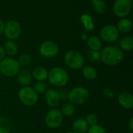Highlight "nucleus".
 Masks as SVG:
<instances>
[{
	"instance_id": "nucleus-26",
	"label": "nucleus",
	"mask_w": 133,
	"mask_h": 133,
	"mask_svg": "<svg viewBox=\"0 0 133 133\" xmlns=\"http://www.w3.org/2000/svg\"><path fill=\"white\" fill-rule=\"evenodd\" d=\"M17 62L19 64L20 67H26L31 63L32 58L29 54L24 53V54H22L21 55H19V58L17 59Z\"/></svg>"
},
{
	"instance_id": "nucleus-20",
	"label": "nucleus",
	"mask_w": 133,
	"mask_h": 133,
	"mask_svg": "<svg viewBox=\"0 0 133 133\" xmlns=\"http://www.w3.org/2000/svg\"><path fill=\"white\" fill-rule=\"evenodd\" d=\"M13 124L11 119L5 116H0V133H11Z\"/></svg>"
},
{
	"instance_id": "nucleus-2",
	"label": "nucleus",
	"mask_w": 133,
	"mask_h": 133,
	"mask_svg": "<svg viewBox=\"0 0 133 133\" xmlns=\"http://www.w3.org/2000/svg\"><path fill=\"white\" fill-rule=\"evenodd\" d=\"M48 80L55 87H63L69 81V75L65 69L56 66L48 71Z\"/></svg>"
},
{
	"instance_id": "nucleus-13",
	"label": "nucleus",
	"mask_w": 133,
	"mask_h": 133,
	"mask_svg": "<svg viewBox=\"0 0 133 133\" xmlns=\"http://www.w3.org/2000/svg\"><path fill=\"white\" fill-rule=\"evenodd\" d=\"M118 104L125 110H131L133 108L132 94L128 91H123L118 96Z\"/></svg>"
},
{
	"instance_id": "nucleus-34",
	"label": "nucleus",
	"mask_w": 133,
	"mask_h": 133,
	"mask_svg": "<svg viewBox=\"0 0 133 133\" xmlns=\"http://www.w3.org/2000/svg\"><path fill=\"white\" fill-rule=\"evenodd\" d=\"M128 126H129V129L131 132L133 131V118H131L129 121V123H128Z\"/></svg>"
},
{
	"instance_id": "nucleus-32",
	"label": "nucleus",
	"mask_w": 133,
	"mask_h": 133,
	"mask_svg": "<svg viewBox=\"0 0 133 133\" xmlns=\"http://www.w3.org/2000/svg\"><path fill=\"white\" fill-rule=\"evenodd\" d=\"M58 94H59V97H60L61 101H68L69 91H67V90H62V91H59Z\"/></svg>"
},
{
	"instance_id": "nucleus-12",
	"label": "nucleus",
	"mask_w": 133,
	"mask_h": 133,
	"mask_svg": "<svg viewBox=\"0 0 133 133\" xmlns=\"http://www.w3.org/2000/svg\"><path fill=\"white\" fill-rule=\"evenodd\" d=\"M44 100L46 104L51 108H56L61 103L58 91L55 89H48L44 93Z\"/></svg>"
},
{
	"instance_id": "nucleus-27",
	"label": "nucleus",
	"mask_w": 133,
	"mask_h": 133,
	"mask_svg": "<svg viewBox=\"0 0 133 133\" xmlns=\"http://www.w3.org/2000/svg\"><path fill=\"white\" fill-rule=\"evenodd\" d=\"M33 88L38 94H44L48 90V86L43 81H37L34 83Z\"/></svg>"
},
{
	"instance_id": "nucleus-30",
	"label": "nucleus",
	"mask_w": 133,
	"mask_h": 133,
	"mask_svg": "<svg viewBox=\"0 0 133 133\" xmlns=\"http://www.w3.org/2000/svg\"><path fill=\"white\" fill-rule=\"evenodd\" d=\"M87 133H107L106 130L101 125L97 124L92 126H90Z\"/></svg>"
},
{
	"instance_id": "nucleus-29",
	"label": "nucleus",
	"mask_w": 133,
	"mask_h": 133,
	"mask_svg": "<svg viewBox=\"0 0 133 133\" xmlns=\"http://www.w3.org/2000/svg\"><path fill=\"white\" fill-rule=\"evenodd\" d=\"M88 58L93 62H97L101 60V52L100 51L90 50L88 52Z\"/></svg>"
},
{
	"instance_id": "nucleus-9",
	"label": "nucleus",
	"mask_w": 133,
	"mask_h": 133,
	"mask_svg": "<svg viewBox=\"0 0 133 133\" xmlns=\"http://www.w3.org/2000/svg\"><path fill=\"white\" fill-rule=\"evenodd\" d=\"M59 51L58 44L53 41H45L40 45L39 52L41 56L46 58H51L55 57Z\"/></svg>"
},
{
	"instance_id": "nucleus-19",
	"label": "nucleus",
	"mask_w": 133,
	"mask_h": 133,
	"mask_svg": "<svg viewBox=\"0 0 133 133\" xmlns=\"http://www.w3.org/2000/svg\"><path fill=\"white\" fill-rule=\"evenodd\" d=\"M80 20H81V23L87 32L92 31L94 30V28H95L94 22L92 16L90 14H88V13L82 14L80 16Z\"/></svg>"
},
{
	"instance_id": "nucleus-7",
	"label": "nucleus",
	"mask_w": 133,
	"mask_h": 133,
	"mask_svg": "<svg viewBox=\"0 0 133 133\" xmlns=\"http://www.w3.org/2000/svg\"><path fill=\"white\" fill-rule=\"evenodd\" d=\"M63 115L58 108H51L45 115L44 122L48 128L56 129L61 126L63 122Z\"/></svg>"
},
{
	"instance_id": "nucleus-3",
	"label": "nucleus",
	"mask_w": 133,
	"mask_h": 133,
	"mask_svg": "<svg viewBox=\"0 0 133 133\" xmlns=\"http://www.w3.org/2000/svg\"><path fill=\"white\" fill-rule=\"evenodd\" d=\"M18 98L19 101L25 106L33 107L38 102L39 96L38 94L34 90L33 87H22L18 91Z\"/></svg>"
},
{
	"instance_id": "nucleus-31",
	"label": "nucleus",
	"mask_w": 133,
	"mask_h": 133,
	"mask_svg": "<svg viewBox=\"0 0 133 133\" xmlns=\"http://www.w3.org/2000/svg\"><path fill=\"white\" fill-rule=\"evenodd\" d=\"M102 95L107 99H111L114 97V92L111 88L104 87L102 90Z\"/></svg>"
},
{
	"instance_id": "nucleus-23",
	"label": "nucleus",
	"mask_w": 133,
	"mask_h": 133,
	"mask_svg": "<svg viewBox=\"0 0 133 133\" xmlns=\"http://www.w3.org/2000/svg\"><path fill=\"white\" fill-rule=\"evenodd\" d=\"M120 48L122 51H131L133 49V37L131 36L123 37L119 42Z\"/></svg>"
},
{
	"instance_id": "nucleus-6",
	"label": "nucleus",
	"mask_w": 133,
	"mask_h": 133,
	"mask_svg": "<svg viewBox=\"0 0 133 133\" xmlns=\"http://www.w3.org/2000/svg\"><path fill=\"white\" fill-rule=\"evenodd\" d=\"M90 97L88 90L83 87H76L69 91L68 101L76 105H82L85 104Z\"/></svg>"
},
{
	"instance_id": "nucleus-24",
	"label": "nucleus",
	"mask_w": 133,
	"mask_h": 133,
	"mask_svg": "<svg viewBox=\"0 0 133 133\" xmlns=\"http://www.w3.org/2000/svg\"><path fill=\"white\" fill-rule=\"evenodd\" d=\"M92 6L95 12L97 14H103L107 10V5L105 0H91Z\"/></svg>"
},
{
	"instance_id": "nucleus-37",
	"label": "nucleus",
	"mask_w": 133,
	"mask_h": 133,
	"mask_svg": "<svg viewBox=\"0 0 133 133\" xmlns=\"http://www.w3.org/2000/svg\"><path fill=\"white\" fill-rule=\"evenodd\" d=\"M65 133H75L73 131H69V132H67Z\"/></svg>"
},
{
	"instance_id": "nucleus-25",
	"label": "nucleus",
	"mask_w": 133,
	"mask_h": 133,
	"mask_svg": "<svg viewBox=\"0 0 133 133\" xmlns=\"http://www.w3.org/2000/svg\"><path fill=\"white\" fill-rule=\"evenodd\" d=\"M60 111L63 117H72L75 115L76 111V105L69 102V103L65 104Z\"/></svg>"
},
{
	"instance_id": "nucleus-8",
	"label": "nucleus",
	"mask_w": 133,
	"mask_h": 133,
	"mask_svg": "<svg viewBox=\"0 0 133 133\" xmlns=\"http://www.w3.org/2000/svg\"><path fill=\"white\" fill-rule=\"evenodd\" d=\"M99 37L104 42H115L119 37V31L116 26L113 24H107L101 28Z\"/></svg>"
},
{
	"instance_id": "nucleus-36",
	"label": "nucleus",
	"mask_w": 133,
	"mask_h": 133,
	"mask_svg": "<svg viewBox=\"0 0 133 133\" xmlns=\"http://www.w3.org/2000/svg\"><path fill=\"white\" fill-rule=\"evenodd\" d=\"M80 37H81V40H82V41H87L89 36L87 35V32L86 31V32L83 33V34L80 35Z\"/></svg>"
},
{
	"instance_id": "nucleus-21",
	"label": "nucleus",
	"mask_w": 133,
	"mask_h": 133,
	"mask_svg": "<svg viewBox=\"0 0 133 133\" xmlns=\"http://www.w3.org/2000/svg\"><path fill=\"white\" fill-rule=\"evenodd\" d=\"M82 75L83 76L90 81L94 80L97 77V69L90 65H86L82 68Z\"/></svg>"
},
{
	"instance_id": "nucleus-4",
	"label": "nucleus",
	"mask_w": 133,
	"mask_h": 133,
	"mask_svg": "<svg viewBox=\"0 0 133 133\" xmlns=\"http://www.w3.org/2000/svg\"><path fill=\"white\" fill-rule=\"evenodd\" d=\"M65 63L66 65L73 70L82 69L84 66L85 59L81 52L76 50H70L68 51L64 57Z\"/></svg>"
},
{
	"instance_id": "nucleus-1",
	"label": "nucleus",
	"mask_w": 133,
	"mask_h": 133,
	"mask_svg": "<svg viewBox=\"0 0 133 133\" xmlns=\"http://www.w3.org/2000/svg\"><path fill=\"white\" fill-rule=\"evenodd\" d=\"M101 52V61L108 66L119 65L124 60L125 55L123 51L116 46H106L102 48Z\"/></svg>"
},
{
	"instance_id": "nucleus-22",
	"label": "nucleus",
	"mask_w": 133,
	"mask_h": 133,
	"mask_svg": "<svg viewBox=\"0 0 133 133\" xmlns=\"http://www.w3.org/2000/svg\"><path fill=\"white\" fill-rule=\"evenodd\" d=\"M2 47L5 50V55H8L11 57L16 55L18 53V46L13 41L7 40Z\"/></svg>"
},
{
	"instance_id": "nucleus-18",
	"label": "nucleus",
	"mask_w": 133,
	"mask_h": 133,
	"mask_svg": "<svg viewBox=\"0 0 133 133\" xmlns=\"http://www.w3.org/2000/svg\"><path fill=\"white\" fill-rule=\"evenodd\" d=\"M117 28L119 31V33H123V34H128L132 30V23L131 19L128 18H121L117 25Z\"/></svg>"
},
{
	"instance_id": "nucleus-28",
	"label": "nucleus",
	"mask_w": 133,
	"mask_h": 133,
	"mask_svg": "<svg viewBox=\"0 0 133 133\" xmlns=\"http://www.w3.org/2000/svg\"><path fill=\"white\" fill-rule=\"evenodd\" d=\"M86 121L87 122V124L89 125V126H92L94 125H97L98 122V117L95 113H89L87 117H86Z\"/></svg>"
},
{
	"instance_id": "nucleus-5",
	"label": "nucleus",
	"mask_w": 133,
	"mask_h": 133,
	"mask_svg": "<svg viewBox=\"0 0 133 133\" xmlns=\"http://www.w3.org/2000/svg\"><path fill=\"white\" fill-rule=\"evenodd\" d=\"M21 69L17 60L8 57L0 61V72L6 77H14Z\"/></svg>"
},
{
	"instance_id": "nucleus-10",
	"label": "nucleus",
	"mask_w": 133,
	"mask_h": 133,
	"mask_svg": "<svg viewBox=\"0 0 133 133\" xmlns=\"http://www.w3.org/2000/svg\"><path fill=\"white\" fill-rule=\"evenodd\" d=\"M132 0H115L113 4V12L119 18L126 17L132 8Z\"/></svg>"
},
{
	"instance_id": "nucleus-33",
	"label": "nucleus",
	"mask_w": 133,
	"mask_h": 133,
	"mask_svg": "<svg viewBox=\"0 0 133 133\" xmlns=\"http://www.w3.org/2000/svg\"><path fill=\"white\" fill-rule=\"evenodd\" d=\"M5 50L3 48L2 46H0V61H2V59H4L5 58Z\"/></svg>"
},
{
	"instance_id": "nucleus-14",
	"label": "nucleus",
	"mask_w": 133,
	"mask_h": 133,
	"mask_svg": "<svg viewBox=\"0 0 133 133\" xmlns=\"http://www.w3.org/2000/svg\"><path fill=\"white\" fill-rule=\"evenodd\" d=\"M17 81L22 87H28L33 82V76L31 72L25 68H21L16 75Z\"/></svg>"
},
{
	"instance_id": "nucleus-35",
	"label": "nucleus",
	"mask_w": 133,
	"mask_h": 133,
	"mask_svg": "<svg viewBox=\"0 0 133 133\" xmlns=\"http://www.w3.org/2000/svg\"><path fill=\"white\" fill-rule=\"evenodd\" d=\"M4 26H5V23L4 22L0 19V35L3 33L4 31Z\"/></svg>"
},
{
	"instance_id": "nucleus-16",
	"label": "nucleus",
	"mask_w": 133,
	"mask_h": 133,
	"mask_svg": "<svg viewBox=\"0 0 133 133\" xmlns=\"http://www.w3.org/2000/svg\"><path fill=\"white\" fill-rule=\"evenodd\" d=\"M89 127L86 119L83 118L76 119L72 123V131L75 133H87Z\"/></svg>"
},
{
	"instance_id": "nucleus-17",
	"label": "nucleus",
	"mask_w": 133,
	"mask_h": 133,
	"mask_svg": "<svg viewBox=\"0 0 133 133\" xmlns=\"http://www.w3.org/2000/svg\"><path fill=\"white\" fill-rule=\"evenodd\" d=\"M87 44L89 48L94 51H101L103 48V43L101 39L96 35L88 37L87 40Z\"/></svg>"
},
{
	"instance_id": "nucleus-11",
	"label": "nucleus",
	"mask_w": 133,
	"mask_h": 133,
	"mask_svg": "<svg viewBox=\"0 0 133 133\" xmlns=\"http://www.w3.org/2000/svg\"><path fill=\"white\" fill-rule=\"evenodd\" d=\"M3 34L7 40H16L21 34V26L16 20L8 21L4 26Z\"/></svg>"
},
{
	"instance_id": "nucleus-15",
	"label": "nucleus",
	"mask_w": 133,
	"mask_h": 133,
	"mask_svg": "<svg viewBox=\"0 0 133 133\" xmlns=\"http://www.w3.org/2000/svg\"><path fill=\"white\" fill-rule=\"evenodd\" d=\"M33 79H35L36 81H43L48 79V70L44 67V66H36L34 68V69L31 72Z\"/></svg>"
}]
</instances>
